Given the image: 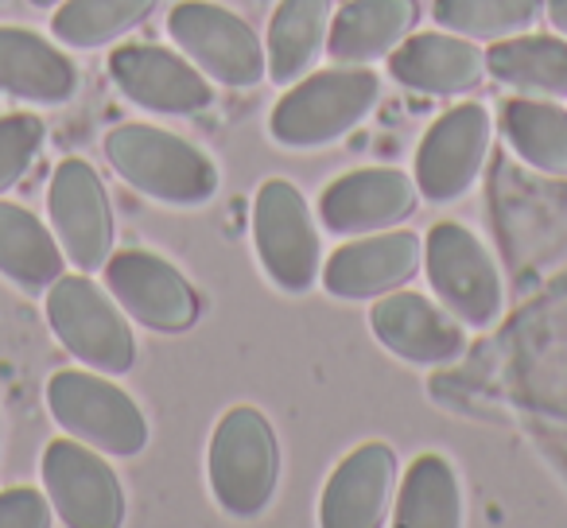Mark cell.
Listing matches in <instances>:
<instances>
[{
	"mask_svg": "<svg viewBox=\"0 0 567 528\" xmlns=\"http://www.w3.org/2000/svg\"><path fill=\"white\" fill-rule=\"evenodd\" d=\"M48 214L66 252V265H74L79 272L105 269L117 226H113L110 190L94 164L71 156L55 167L48 183Z\"/></svg>",
	"mask_w": 567,
	"mask_h": 528,
	"instance_id": "obj_10",
	"label": "cell"
},
{
	"mask_svg": "<svg viewBox=\"0 0 567 528\" xmlns=\"http://www.w3.org/2000/svg\"><path fill=\"white\" fill-rule=\"evenodd\" d=\"M424 269V241L412 229H378L323 260V288L334 300H378Z\"/></svg>",
	"mask_w": 567,
	"mask_h": 528,
	"instance_id": "obj_14",
	"label": "cell"
},
{
	"mask_svg": "<svg viewBox=\"0 0 567 528\" xmlns=\"http://www.w3.org/2000/svg\"><path fill=\"white\" fill-rule=\"evenodd\" d=\"M206 482L226 517L252 520L272 505L280 486V439L265 412L237 404L214 424L206 447Z\"/></svg>",
	"mask_w": 567,
	"mask_h": 528,
	"instance_id": "obj_2",
	"label": "cell"
},
{
	"mask_svg": "<svg viewBox=\"0 0 567 528\" xmlns=\"http://www.w3.org/2000/svg\"><path fill=\"white\" fill-rule=\"evenodd\" d=\"M28 4H35V9H55V4H63V0H28Z\"/></svg>",
	"mask_w": 567,
	"mask_h": 528,
	"instance_id": "obj_31",
	"label": "cell"
},
{
	"mask_svg": "<svg viewBox=\"0 0 567 528\" xmlns=\"http://www.w3.org/2000/svg\"><path fill=\"white\" fill-rule=\"evenodd\" d=\"M420 24V0H347L334 12L327 55L339 66H370L393 55Z\"/></svg>",
	"mask_w": 567,
	"mask_h": 528,
	"instance_id": "obj_20",
	"label": "cell"
},
{
	"mask_svg": "<svg viewBox=\"0 0 567 528\" xmlns=\"http://www.w3.org/2000/svg\"><path fill=\"white\" fill-rule=\"evenodd\" d=\"M252 245L268 284L288 296L316 288L323 272V241H319L316 214L296 183L265 179L252 198Z\"/></svg>",
	"mask_w": 567,
	"mask_h": 528,
	"instance_id": "obj_6",
	"label": "cell"
},
{
	"mask_svg": "<svg viewBox=\"0 0 567 528\" xmlns=\"http://www.w3.org/2000/svg\"><path fill=\"white\" fill-rule=\"evenodd\" d=\"M105 159L144 198L175 210L206 206L218 195V167L187 136L128 121L105 136Z\"/></svg>",
	"mask_w": 567,
	"mask_h": 528,
	"instance_id": "obj_1",
	"label": "cell"
},
{
	"mask_svg": "<svg viewBox=\"0 0 567 528\" xmlns=\"http://www.w3.org/2000/svg\"><path fill=\"white\" fill-rule=\"evenodd\" d=\"M381 79L365 66H331L303 74L268 113V133L284 148H327L350 136L373 113Z\"/></svg>",
	"mask_w": 567,
	"mask_h": 528,
	"instance_id": "obj_3",
	"label": "cell"
},
{
	"mask_svg": "<svg viewBox=\"0 0 567 528\" xmlns=\"http://www.w3.org/2000/svg\"><path fill=\"white\" fill-rule=\"evenodd\" d=\"M396 494V451L381 439L354 447L331 470L319 497L323 528H381Z\"/></svg>",
	"mask_w": 567,
	"mask_h": 528,
	"instance_id": "obj_17",
	"label": "cell"
},
{
	"mask_svg": "<svg viewBox=\"0 0 567 528\" xmlns=\"http://www.w3.org/2000/svg\"><path fill=\"white\" fill-rule=\"evenodd\" d=\"M0 94L28 105H66L79 94V66L32 28L0 24Z\"/></svg>",
	"mask_w": 567,
	"mask_h": 528,
	"instance_id": "obj_19",
	"label": "cell"
},
{
	"mask_svg": "<svg viewBox=\"0 0 567 528\" xmlns=\"http://www.w3.org/2000/svg\"><path fill=\"white\" fill-rule=\"evenodd\" d=\"M43 121L35 113H9L0 117V195L12 190L28 175L43 148Z\"/></svg>",
	"mask_w": 567,
	"mask_h": 528,
	"instance_id": "obj_28",
	"label": "cell"
},
{
	"mask_svg": "<svg viewBox=\"0 0 567 528\" xmlns=\"http://www.w3.org/2000/svg\"><path fill=\"white\" fill-rule=\"evenodd\" d=\"M48 408L71 439H82L113 458H136L148 447V420L141 404L113 385L110 373L59 370L48 381Z\"/></svg>",
	"mask_w": 567,
	"mask_h": 528,
	"instance_id": "obj_5",
	"label": "cell"
},
{
	"mask_svg": "<svg viewBox=\"0 0 567 528\" xmlns=\"http://www.w3.org/2000/svg\"><path fill=\"white\" fill-rule=\"evenodd\" d=\"M167 35L210 82L229 90H249L268 79L265 40L252 32L249 20L210 4V0H183L167 17Z\"/></svg>",
	"mask_w": 567,
	"mask_h": 528,
	"instance_id": "obj_8",
	"label": "cell"
},
{
	"mask_svg": "<svg viewBox=\"0 0 567 528\" xmlns=\"http://www.w3.org/2000/svg\"><path fill=\"white\" fill-rule=\"evenodd\" d=\"M420 206V187L396 167H362L347 172L319 198V221L339 237H362L409 221Z\"/></svg>",
	"mask_w": 567,
	"mask_h": 528,
	"instance_id": "obj_15",
	"label": "cell"
},
{
	"mask_svg": "<svg viewBox=\"0 0 567 528\" xmlns=\"http://www.w3.org/2000/svg\"><path fill=\"white\" fill-rule=\"evenodd\" d=\"M105 288L133 323L183 334L198 323V292L172 260L148 249H121L105 260Z\"/></svg>",
	"mask_w": 567,
	"mask_h": 528,
	"instance_id": "obj_11",
	"label": "cell"
},
{
	"mask_svg": "<svg viewBox=\"0 0 567 528\" xmlns=\"http://www.w3.org/2000/svg\"><path fill=\"white\" fill-rule=\"evenodd\" d=\"M110 74L113 86L148 113L190 117L214 105V82L179 51L125 43L110 55Z\"/></svg>",
	"mask_w": 567,
	"mask_h": 528,
	"instance_id": "obj_13",
	"label": "cell"
},
{
	"mask_svg": "<svg viewBox=\"0 0 567 528\" xmlns=\"http://www.w3.org/2000/svg\"><path fill=\"white\" fill-rule=\"evenodd\" d=\"M432 17L466 40H509L544 17V0H435Z\"/></svg>",
	"mask_w": 567,
	"mask_h": 528,
	"instance_id": "obj_27",
	"label": "cell"
},
{
	"mask_svg": "<svg viewBox=\"0 0 567 528\" xmlns=\"http://www.w3.org/2000/svg\"><path fill=\"white\" fill-rule=\"evenodd\" d=\"M51 497L32 486H17L0 494V528H48L55 525Z\"/></svg>",
	"mask_w": 567,
	"mask_h": 528,
	"instance_id": "obj_29",
	"label": "cell"
},
{
	"mask_svg": "<svg viewBox=\"0 0 567 528\" xmlns=\"http://www.w3.org/2000/svg\"><path fill=\"white\" fill-rule=\"evenodd\" d=\"M486 71L528 97H567V40L525 32L497 40L486 51Z\"/></svg>",
	"mask_w": 567,
	"mask_h": 528,
	"instance_id": "obj_23",
	"label": "cell"
},
{
	"mask_svg": "<svg viewBox=\"0 0 567 528\" xmlns=\"http://www.w3.org/2000/svg\"><path fill=\"white\" fill-rule=\"evenodd\" d=\"M489 125L486 105H455L440 121H432L416 148V179L420 198L427 203H455L478 183L489 156Z\"/></svg>",
	"mask_w": 567,
	"mask_h": 528,
	"instance_id": "obj_12",
	"label": "cell"
},
{
	"mask_svg": "<svg viewBox=\"0 0 567 528\" xmlns=\"http://www.w3.org/2000/svg\"><path fill=\"white\" fill-rule=\"evenodd\" d=\"M389 74L416 94L458 97L478 90L489 71L474 40L455 32H424L389 55Z\"/></svg>",
	"mask_w": 567,
	"mask_h": 528,
	"instance_id": "obj_18",
	"label": "cell"
},
{
	"mask_svg": "<svg viewBox=\"0 0 567 528\" xmlns=\"http://www.w3.org/2000/svg\"><path fill=\"white\" fill-rule=\"evenodd\" d=\"M156 4L159 0H63L51 17V35L74 51H94L141 28Z\"/></svg>",
	"mask_w": 567,
	"mask_h": 528,
	"instance_id": "obj_26",
	"label": "cell"
},
{
	"mask_svg": "<svg viewBox=\"0 0 567 528\" xmlns=\"http://www.w3.org/2000/svg\"><path fill=\"white\" fill-rule=\"evenodd\" d=\"M370 331L389 354L412 365H451L466 350V327L420 292H385L370 308Z\"/></svg>",
	"mask_w": 567,
	"mask_h": 528,
	"instance_id": "obj_16",
	"label": "cell"
},
{
	"mask_svg": "<svg viewBox=\"0 0 567 528\" xmlns=\"http://www.w3.org/2000/svg\"><path fill=\"white\" fill-rule=\"evenodd\" d=\"M424 272L440 303L463 327H489L502 315L505 284L494 257L458 221H440L424 237Z\"/></svg>",
	"mask_w": 567,
	"mask_h": 528,
	"instance_id": "obj_7",
	"label": "cell"
},
{
	"mask_svg": "<svg viewBox=\"0 0 567 528\" xmlns=\"http://www.w3.org/2000/svg\"><path fill=\"white\" fill-rule=\"evenodd\" d=\"M502 128L513 152L544 175H567V110L551 97H513L505 102Z\"/></svg>",
	"mask_w": 567,
	"mask_h": 528,
	"instance_id": "obj_25",
	"label": "cell"
},
{
	"mask_svg": "<svg viewBox=\"0 0 567 528\" xmlns=\"http://www.w3.org/2000/svg\"><path fill=\"white\" fill-rule=\"evenodd\" d=\"M396 528H458L463 525V486L443 455H420L409 466L393 505Z\"/></svg>",
	"mask_w": 567,
	"mask_h": 528,
	"instance_id": "obj_24",
	"label": "cell"
},
{
	"mask_svg": "<svg viewBox=\"0 0 567 528\" xmlns=\"http://www.w3.org/2000/svg\"><path fill=\"white\" fill-rule=\"evenodd\" d=\"M48 323L66 354L79 358L86 370L121 377L136 365L133 323L110 288H97L90 272L59 277L48 288Z\"/></svg>",
	"mask_w": 567,
	"mask_h": 528,
	"instance_id": "obj_4",
	"label": "cell"
},
{
	"mask_svg": "<svg viewBox=\"0 0 567 528\" xmlns=\"http://www.w3.org/2000/svg\"><path fill=\"white\" fill-rule=\"evenodd\" d=\"M544 12H548L551 28L567 40V0H544Z\"/></svg>",
	"mask_w": 567,
	"mask_h": 528,
	"instance_id": "obj_30",
	"label": "cell"
},
{
	"mask_svg": "<svg viewBox=\"0 0 567 528\" xmlns=\"http://www.w3.org/2000/svg\"><path fill=\"white\" fill-rule=\"evenodd\" d=\"M334 20V0H280L268 20V79L288 86L316 71L327 51Z\"/></svg>",
	"mask_w": 567,
	"mask_h": 528,
	"instance_id": "obj_21",
	"label": "cell"
},
{
	"mask_svg": "<svg viewBox=\"0 0 567 528\" xmlns=\"http://www.w3.org/2000/svg\"><path fill=\"white\" fill-rule=\"evenodd\" d=\"M66 252L55 229H48L28 206L0 198V277L20 292H48L63 277Z\"/></svg>",
	"mask_w": 567,
	"mask_h": 528,
	"instance_id": "obj_22",
	"label": "cell"
},
{
	"mask_svg": "<svg viewBox=\"0 0 567 528\" xmlns=\"http://www.w3.org/2000/svg\"><path fill=\"white\" fill-rule=\"evenodd\" d=\"M43 494L51 509L71 528H121L125 525V489L97 447L82 439L48 443L43 451Z\"/></svg>",
	"mask_w": 567,
	"mask_h": 528,
	"instance_id": "obj_9",
	"label": "cell"
},
{
	"mask_svg": "<svg viewBox=\"0 0 567 528\" xmlns=\"http://www.w3.org/2000/svg\"><path fill=\"white\" fill-rule=\"evenodd\" d=\"M0 439H4V420H0Z\"/></svg>",
	"mask_w": 567,
	"mask_h": 528,
	"instance_id": "obj_32",
	"label": "cell"
}]
</instances>
